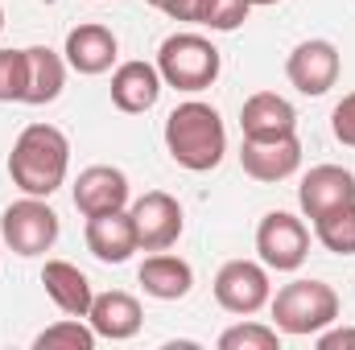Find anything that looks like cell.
<instances>
[{
	"label": "cell",
	"mask_w": 355,
	"mask_h": 350,
	"mask_svg": "<svg viewBox=\"0 0 355 350\" xmlns=\"http://www.w3.org/2000/svg\"><path fill=\"white\" fill-rule=\"evenodd\" d=\"M71 169V140L62 128L54 124H29L21 128V136L12 140L8 153V177L21 194L33 198H50Z\"/></svg>",
	"instance_id": "6da1fadb"
},
{
	"label": "cell",
	"mask_w": 355,
	"mask_h": 350,
	"mask_svg": "<svg viewBox=\"0 0 355 350\" xmlns=\"http://www.w3.org/2000/svg\"><path fill=\"white\" fill-rule=\"evenodd\" d=\"M166 153L174 157V165L190 169V174H207L223 161L227 153V128L223 116L202 103V99H186L166 116Z\"/></svg>",
	"instance_id": "7a4b0ae2"
},
{
	"label": "cell",
	"mask_w": 355,
	"mask_h": 350,
	"mask_svg": "<svg viewBox=\"0 0 355 350\" xmlns=\"http://www.w3.org/2000/svg\"><path fill=\"white\" fill-rule=\"evenodd\" d=\"M272 309V326L289 338H310L327 326H335L339 317V293L327 280H289L277 288V297L268 301Z\"/></svg>",
	"instance_id": "3957f363"
},
{
	"label": "cell",
	"mask_w": 355,
	"mask_h": 350,
	"mask_svg": "<svg viewBox=\"0 0 355 350\" xmlns=\"http://www.w3.org/2000/svg\"><path fill=\"white\" fill-rule=\"evenodd\" d=\"M157 75L162 83L174 91H207L215 79H219V50L211 46V37L202 33H170L162 46H157Z\"/></svg>",
	"instance_id": "277c9868"
},
{
	"label": "cell",
	"mask_w": 355,
	"mask_h": 350,
	"mask_svg": "<svg viewBox=\"0 0 355 350\" xmlns=\"http://www.w3.org/2000/svg\"><path fill=\"white\" fill-rule=\"evenodd\" d=\"M58 231H62V223H58L54 206L46 198H33V194H25L21 202L4 206V214H0V239H4V248L17 252V256H25V260L46 256L58 243Z\"/></svg>",
	"instance_id": "5b68a950"
},
{
	"label": "cell",
	"mask_w": 355,
	"mask_h": 350,
	"mask_svg": "<svg viewBox=\"0 0 355 350\" xmlns=\"http://www.w3.org/2000/svg\"><path fill=\"white\" fill-rule=\"evenodd\" d=\"M215 301L219 309L236 313V317H252L272 301V284H268V268L257 260H227L215 272Z\"/></svg>",
	"instance_id": "8992f818"
},
{
	"label": "cell",
	"mask_w": 355,
	"mask_h": 350,
	"mask_svg": "<svg viewBox=\"0 0 355 350\" xmlns=\"http://www.w3.org/2000/svg\"><path fill=\"white\" fill-rule=\"evenodd\" d=\"M257 252L261 264L272 272H297L310 256V231L289 210H268L257 227Z\"/></svg>",
	"instance_id": "52a82bcc"
},
{
	"label": "cell",
	"mask_w": 355,
	"mask_h": 350,
	"mask_svg": "<svg viewBox=\"0 0 355 350\" xmlns=\"http://www.w3.org/2000/svg\"><path fill=\"white\" fill-rule=\"evenodd\" d=\"M132 227H137V243L141 252H170L178 239H182V227H186V214H182V202L166 190H149L141 194L132 206Z\"/></svg>",
	"instance_id": "ba28073f"
},
{
	"label": "cell",
	"mask_w": 355,
	"mask_h": 350,
	"mask_svg": "<svg viewBox=\"0 0 355 350\" xmlns=\"http://www.w3.org/2000/svg\"><path fill=\"white\" fill-rule=\"evenodd\" d=\"M285 79L302 95H327V91L339 83V50L335 42L327 37H310V42H297L285 58Z\"/></svg>",
	"instance_id": "9c48e42d"
},
{
	"label": "cell",
	"mask_w": 355,
	"mask_h": 350,
	"mask_svg": "<svg viewBox=\"0 0 355 350\" xmlns=\"http://www.w3.org/2000/svg\"><path fill=\"white\" fill-rule=\"evenodd\" d=\"M240 165L252 181H265V185H277L285 177L297 174L302 165V140L297 132L293 136H277V140H244L240 145Z\"/></svg>",
	"instance_id": "30bf717a"
},
{
	"label": "cell",
	"mask_w": 355,
	"mask_h": 350,
	"mask_svg": "<svg viewBox=\"0 0 355 350\" xmlns=\"http://www.w3.org/2000/svg\"><path fill=\"white\" fill-rule=\"evenodd\" d=\"M240 132L244 140H277V136H293L297 132V111L285 95L277 91H257L244 99L240 107Z\"/></svg>",
	"instance_id": "8fae6325"
},
{
	"label": "cell",
	"mask_w": 355,
	"mask_h": 350,
	"mask_svg": "<svg viewBox=\"0 0 355 350\" xmlns=\"http://www.w3.org/2000/svg\"><path fill=\"white\" fill-rule=\"evenodd\" d=\"M355 202V174L343 165H314L297 185V206L306 210V219H322L335 206Z\"/></svg>",
	"instance_id": "7c38bea8"
},
{
	"label": "cell",
	"mask_w": 355,
	"mask_h": 350,
	"mask_svg": "<svg viewBox=\"0 0 355 350\" xmlns=\"http://www.w3.org/2000/svg\"><path fill=\"white\" fill-rule=\"evenodd\" d=\"M116 54H120V42H116V33H112L107 25H99V21L75 25V29L67 33V46H62L67 66L79 71V75H107L112 62H116Z\"/></svg>",
	"instance_id": "4fadbf2b"
},
{
	"label": "cell",
	"mask_w": 355,
	"mask_h": 350,
	"mask_svg": "<svg viewBox=\"0 0 355 350\" xmlns=\"http://www.w3.org/2000/svg\"><path fill=\"white\" fill-rule=\"evenodd\" d=\"M83 239H87V252L99 264H124L132 260V252H141L128 206L124 210H107V214H91Z\"/></svg>",
	"instance_id": "5bb4252c"
},
{
	"label": "cell",
	"mask_w": 355,
	"mask_h": 350,
	"mask_svg": "<svg viewBox=\"0 0 355 350\" xmlns=\"http://www.w3.org/2000/svg\"><path fill=\"white\" fill-rule=\"evenodd\" d=\"M87 322L99 338H107V342H128V338L141 334L145 313H141V301H137L132 293L107 288V293H95V301H91V309H87Z\"/></svg>",
	"instance_id": "9a60e30c"
},
{
	"label": "cell",
	"mask_w": 355,
	"mask_h": 350,
	"mask_svg": "<svg viewBox=\"0 0 355 350\" xmlns=\"http://www.w3.org/2000/svg\"><path fill=\"white\" fill-rule=\"evenodd\" d=\"M128 206V177L116 165H87L75 177V210L91 214H107V210H124Z\"/></svg>",
	"instance_id": "2e32d148"
},
{
	"label": "cell",
	"mask_w": 355,
	"mask_h": 350,
	"mask_svg": "<svg viewBox=\"0 0 355 350\" xmlns=\"http://www.w3.org/2000/svg\"><path fill=\"white\" fill-rule=\"evenodd\" d=\"M162 75H157V66L153 62H141V58H132V62H120L116 71H112V103L120 107V111H128V116H141V111H149L157 99H162Z\"/></svg>",
	"instance_id": "e0dca14e"
},
{
	"label": "cell",
	"mask_w": 355,
	"mask_h": 350,
	"mask_svg": "<svg viewBox=\"0 0 355 350\" xmlns=\"http://www.w3.org/2000/svg\"><path fill=\"white\" fill-rule=\"evenodd\" d=\"M42 284H46V297L67 313V317H87L91 301H95V288H91L87 272L71 260H46L42 268Z\"/></svg>",
	"instance_id": "ac0fdd59"
},
{
	"label": "cell",
	"mask_w": 355,
	"mask_h": 350,
	"mask_svg": "<svg viewBox=\"0 0 355 350\" xmlns=\"http://www.w3.org/2000/svg\"><path fill=\"white\" fill-rule=\"evenodd\" d=\"M137 280H141V288L153 301H182L194 288V268L182 260V256L153 252V256H145V264L137 268Z\"/></svg>",
	"instance_id": "d6986e66"
},
{
	"label": "cell",
	"mask_w": 355,
	"mask_h": 350,
	"mask_svg": "<svg viewBox=\"0 0 355 350\" xmlns=\"http://www.w3.org/2000/svg\"><path fill=\"white\" fill-rule=\"evenodd\" d=\"M67 87V58L50 46H25V103H54Z\"/></svg>",
	"instance_id": "ffe728a7"
},
{
	"label": "cell",
	"mask_w": 355,
	"mask_h": 350,
	"mask_svg": "<svg viewBox=\"0 0 355 350\" xmlns=\"http://www.w3.org/2000/svg\"><path fill=\"white\" fill-rule=\"evenodd\" d=\"M314 235L327 252L335 256H355V202L327 210L322 219H314Z\"/></svg>",
	"instance_id": "44dd1931"
},
{
	"label": "cell",
	"mask_w": 355,
	"mask_h": 350,
	"mask_svg": "<svg viewBox=\"0 0 355 350\" xmlns=\"http://www.w3.org/2000/svg\"><path fill=\"white\" fill-rule=\"evenodd\" d=\"M95 342H99V334L91 330V322H83V317H62V322L46 326L33 338L37 350H95Z\"/></svg>",
	"instance_id": "7402d4cb"
},
{
	"label": "cell",
	"mask_w": 355,
	"mask_h": 350,
	"mask_svg": "<svg viewBox=\"0 0 355 350\" xmlns=\"http://www.w3.org/2000/svg\"><path fill=\"white\" fill-rule=\"evenodd\" d=\"M219 350H281V330L261 322H240L219 334Z\"/></svg>",
	"instance_id": "603a6c76"
},
{
	"label": "cell",
	"mask_w": 355,
	"mask_h": 350,
	"mask_svg": "<svg viewBox=\"0 0 355 350\" xmlns=\"http://www.w3.org/2000/svg\"><path fill=\"white\" fill-rule=\"evenodd\" d=\"M0 103H25V50H0Z\"/></svg>",
	"instance_id": "cb8c5ba5"
},
{
	"label": "cell",
	"mask_w": 355,
	"mask_h": 350,
	"mask_svg": "<svg viewBox=\"0 0 355 350\" xmlns=\"http://www.w3.org/2000/svg\"><path fill=\"white\" fill-rule=\"evenodd\" d=\"M248 12H252L248 0H211L207 12H202V25L215 29V33H232V29H240L248 21Z\"/></svg>",
	"instance_id": "d4e9b609"
},
{
	"label": "cell",
	"mask_w": 355,
	"mask_h": 350,
	"mask_svg": "<svg viewBox=\"0 0 355 350\" xmlns=\"http://www.w3.org/2000/svg\"><path fill=\"white\" fill-rule=\"evenodd\" d=\"M331 132H335L339 145L355 149V91L335 103V111H331Z\"/></svg>",
	"instance_id": "484cf974"
},
{
	"label": "cell",
	"mask_w": 355,
	"mask_h": 350,
	"mask_svg": "<svg viewBox=\"0 0 355 350\" xmlns=\"http://www.w3.org/2000/svg\"><path fill=\"white\" fill-rule=\"evenodd\" d=\"M211 0H162L157 8L174 21H190V25H202V12H207Z\"/></svg>",
	"instance_id": "4316f807"
},
{
	"label": "cell",
	"mask_w": 355,
	"mask_h": 350,
	"mask_svg": "<svg viewBox=\"0 0 355 350\" xmlns=\"http://www.w3.org/2000/svg\"><path fill=\"white\" fill-rule=\"evenodd\" d=\"M318 350H355V326H343V330H318Z\"/></svg>",
	"instance_id": "83f0119b"
},
{
	"label": "cell",
	"mask_w": 355,
	"mask_h": 350,
	"mask_svg": "<svg viewBox=\"0 0 355 350\" xmlns=\"http://www.w3.org/2000/svg\"><path fill=\"white\" fill-rule=\"evenodd\" d=\"M252 8H268V4H281V0H248Z\"/></svg>",
	"instance_id": "f1b7e54d"
},
{
	"label": "cell",
	"mask_w": 355,
	"mask_h": 350,
	"mask_svg": "<svg viewBox=\"0 0 355 350\" xmlns=\"http://www.w3.org/2000/svg\"><path fill=\"white\" fill-rule=\"evenodd\" d=\"M0 33H4V4H0Z\"/></svg>",
	"instance_id": "f546056e"
},
{
	"label": "cell",
	"mask_w": 355,
	"mask_h": 350,
	"mask_svg": "<svg viewBox=\"0 0 355 350\" xmlns=\"http://www.w3.org/2000/svg\"><path fill=\"white\" fill-rule=\"evenodd\" d=\"M145 4H153V8H157V4H162V0H145Z\"/></svg>",
	"instance_id": "4dcf8cb0"
},
{
	"label": "cell",
	"mask_w": 355,
	"mask_h": 350,
	"mask_svg": "<svg viewBox=\"0 0 355 350\" xmlns=\"http://www.w3.org/2000/svg\"><path fill=\"white\" fill-rule=\"evenodd\" d=\"M0 256H4V239H0Z\"/></svg>",
	"instance_id": "1f68e13d"
}]
</instances>
